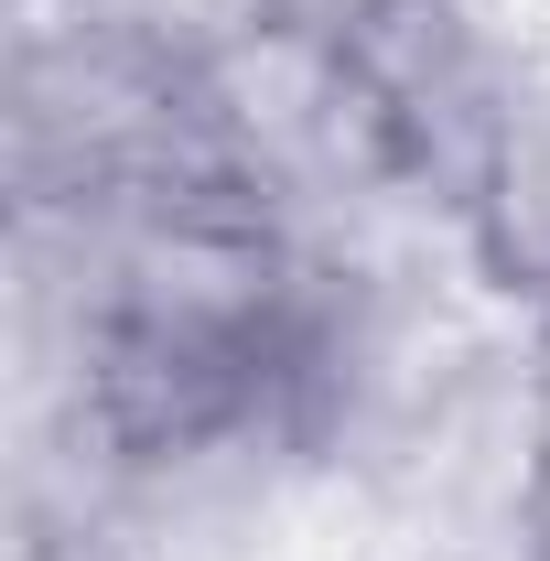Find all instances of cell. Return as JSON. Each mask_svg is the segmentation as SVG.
Masks as SVG:
<instances>
[{"instance_id":"cell-1","label":"cell","mask_w":550,"mask_h":561,"mask_svg":"<svg viewBox=\"0 0 550 561\" xmlns=\"http://www.w3.org/2000/svg\"><path fill=\"white\" fill-rule=\"evenodd\" d=\"M465 216H475L485 271L550 313V76L496 87V119L465 162Z\"/></svg>"},{"instance_id":"cell-2","label":"cell","mask_w":550,"mask_h":561,"mask_svg":"<svg viewBox=\"0 0 550 561\" xmlns=\"http://www.w3.org/2000/svg\"><path fill=\"white\" fill-rule=\"evenodd\" d=\"M529 540H540V561H550V443H540V476H529Z\"/></svg>"}]
</instances>
